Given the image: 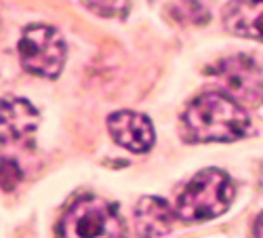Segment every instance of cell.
Wrapping results in <instances>:
<instances>
[{
    "mask_svg": "<svg viewBox=\"0 0 263 238\" xmlns=\"http://www.w3.org/2000/svg\"><path fill=\"white\" fill-rule=\"evenodd\" d=\"M187 141H236L251 129L247 110L226 93H204L196 97L181 116Z\"/></svg>",
    "mask_w": 263,
    "mask_h": 238,
    "instance_id": "cell-1",
    "label": "cell"
},
{
    "mask_svg": "<svg viewBox=\"0 0 263 238\" xmlns=\"http://www.w3.org/2000/svg\"><path fill=\"white\" fill-rule=\"evenodd\" d=\"M234 200V181L226 171L204 169L179 194L175 215L185 224H198L219 217Z\"/></svg>",
    "mask_w": 263,
    "mask_h": 238,
    "instance_id": "cell-2",
    "label": "cell"
},
{
    "mask_svg": "<svg viewBox=\"0 0 263 238\" xmlns=\"http://www.w3.org/2000/svg\"><path fill=\"white\" fill-rule=\"evenodd\" d=\"M59 238H124L118 207L97 196L78 198L59 222Z\"/></svg>",
    "mask_w": 263,
    "mask_h": 238,
    "instance_id": "cell-3",
    "label": "cell"
},
{
    "mask_svg": "<svg viewBox=\"0 0 263 238\" xmlns=\"http://www.w3.org/2000/svg\"><path fill=\"white\" fill-rule=\"evenodd\" d=\"M17 51L21 66L42 78L59 76L65 63V53H68L61 34L45 24L28 26L19 38Z\"/></svg>",
    "mask_w": 263,
    "mask_h": 238,
    "instance_id": "cell-4",
    "label": "cell"
},
{
    "mask_svg": "<svg viewBox=\"0 0 263 238\" xmlns=\"http://www.w3.org/2000/svg\"><path fill=\"white\" fill-rule=\"evenodd\" d=\"M211 74L217 76V82L221 84L226 95H230L238 103H263V74L253 59L245 55L223 59L217 63L215 70H211Z\"/></svg>",
    "mask_w": 263,
    "mask_h": 238,
    "instance_id": "cell-5",
    "label": "cell"
},
{
    "mask_svg": "<svg viewBox=\"0 0 263 238\" xmlns=\"http://www.w3.org/2000/svg\"><path fill=\"white\" fill-rule=\"evenodd\" d=\"M40 124L38 110L19 97L0 99V141L3 143H28Z\"/></svg>",
    "mask_w": 263,
    "mask_h": 238,
    "instance_id": "cell-6",
    "label": "cell"
},
{
    "mask_svg": "<svg viewBox=\"0 0 263 238\" xmlns=\"http://www.w3.org/2000/svg\"><path fill=\"white\" fill-rule=\"evenodd\" d=\"M107 129L114 141L135 154H143L154 145V126L149 118L130 110L107 116Z\"/></svg>",
    "mask_w": 263,
    "mask_h": 238,
    "instance_id": "cell-7",
    "label": "cell"
},
{
    "mask_svg": "<svg viewBox=\"0 0 263 238\" xmlns=\"http://www.w3.org/2000/svg\"><path fill=\"white\" fill-rule=\"evenodd\" d=\"M223 24L234 36L263 42V0H232L223 13Z\"/></svg>",
    "mask_w": 263,
    "mask_h": 238,
    "instance_id": "cell-8",
    "label": "cell"
},
{
    "mask_svg": "<svg viewBox=\"0 0 263 238\" xmlns=\"http://www.w3.org/2000/svg\"><path fill=\"white\" fill-rule=\"evenodd\" d=\"M175 211L158 196H143L135 207V230L139 238H156L173 230Z\"/></svg>",
    "mask_w": 263,
    "mask_h": 238,
    "instance_id": "cell-9",
    "label": "cell"
},
{
    "mask_svg": "<svg viewBox=\"0 0 263 238\" xmlns=\"http://www.w3.org/2000/svg\"><path fill=\"white\" fill-rule=\"evenodd\" d=\"M179 17L190 24H206L211 17V3L209 0H179Z\"/></svg>",
    "mask_w": 263,
    "mask_h": 238,
    "instance_id": "cell-10",
    "label": "cell"
},
{
    "mask_svg": "<svg viewBox=\"0 0 263 238\" xmlns=\"http://www.w3.org/2000/svg\"><path fill=\"white\" fill-rule=\"evenodd\" d=\"M21 179H24V171L19 162L11 156H0V190L11 192L19 186Z\"/></svg>",
    "mask_w": 263,
    "mask_h": 238,
    "instance_id": "cell-11",
    "label": "cell"
},
{
    "mask_svg": "<svg viewBox=\"0 0 263 238\" xmlns=\"http://www.w3.org/2000/svg\"><path fill=\"white\" fill-rule=\"evenodd\" d=\"M95 15L107 17V19H116L124 17L128 11V0H82Z\"/></svg>",
    "mask_w": 263,
    "mask_h": 238,
    "instance_id": "cell-12",
    "label": "cell"
},
{
    "mask_svg": "<svg viewBox=\"0 0 263 238\" xmlns=\"http://www.w3.org/2000/svg\"><path fill=\"white\" fill-rule=\"evenodd\" d=\"M255 238H263V213L257 217L255 222Z\"/></svg>",
    "mask_w": 263,
    "mask_h": 238,
    "instance_id": "cell-13",
    "label": "cell"
}]
</instances>
